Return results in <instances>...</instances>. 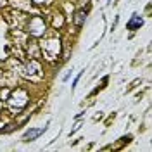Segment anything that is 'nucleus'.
I'll return each instance as SVG.
<instances>
[{
	"mask_svg": "<svg viewBox=\"0 0 152 152\" xmlns=\"http://www.w3.org/2000/svg\"><path fill=\"white\" fill-rule=\"evenodd\" d=\"M45 130H47V126H43V128H35V130H29V132L24 133L23 140H24V142H33V140H37L38 137L45 132Z\"/></svg>",
	"mask_w": 152,
	"mask_h": 152,
	"instance_id": "f257e3e1",
	"label": "nucleus"
},
{
	"mask_svg": "<svg viewBox=\"0 0 152 152\" xmlns=\"http://www.w3.org/2000/svg\"><path fill=\"white\" fill-rule=\"evenodd\" d=\"M140 26H142V18H140V16H137V14H133V18L130 19V23L126 24V28L133 31L135 28H140Z\"/></svg>",
	"mask_w": 152,
	"mask_h": 152,
	"instance_id": "f03ea898",
	"label": "nucleus"
},
{
	"mask_svg": "<svg viewBox=\"0 0 152 152\" xmlns=\"http://www.w3.org/2000/svg\"><path fill=\"white\" fill-rule=\"evenodd\" d=\"M76 16H78V18L75 19V23L78 24V26H81V24H83V19L86 18V14H85V12H78Z\"/></svg>",
	"mask_w": 152,
	"mask_h": 152,
	"instance_id": "7ed1b4c3",
	"label": "nucleus"
}]
</instances>
